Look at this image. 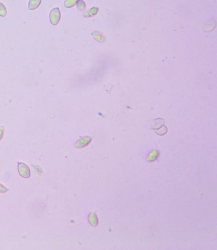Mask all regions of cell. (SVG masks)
Wrapping results in <instances>:
<instances>
[{"label": "cell", "mask_w": 217, "mask_h": 250, "mask_svg": "<svg viewBox=\"0 0 217 250\" xmlns=\"http://www.w3.org/2000/svg\"><path fill=\"white\" fill-rule=\"evenodd\" d=\"M52 12L50 13V20L51 23L53 25H57L59 21V19H60V14H58L57 15L56 14L59 12L58 8H55V12H54V11L52 10Z\"/></svg>", "instance_id": "1"}]
</instances>
